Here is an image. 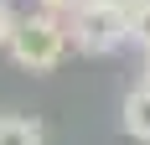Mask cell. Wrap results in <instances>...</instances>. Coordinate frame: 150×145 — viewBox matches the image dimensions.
<instances>
[{"label":"cell","instance_id":"6da1fadb","mask_svg":"<svg viewBox=\"0 0 150 145\" xmlns=\"http://www.w3.org/2000/svg\"><path fill=\"white\" fill-rule=\"evenodd\" d=\"M16 62L26 72H52L62 62V52H67V21L52 11H36V16H21L16 21V36L11 47H5Z\"/></svg>","mask_w":150,"mask_h":145},{"label":"cell","instance_id":"7a4b0ae2","mask_svg":"<svg viewBox=\"0 0 150 145\" xmlns=\"http://www.w3.org/2000/svg\"><path fill=\"white\" fill-rule=\"evenodd\" d=\"M67 42L88 57H104V52H119L129 42V21H124V11H114L104 0H83L67 16Z\"/></svg>","mask_w":150,"mask_h":145},{"label":"cell","instance_id":"3957f363","mask_svg":"<svg viewBox=\"0 0 150 145\" xmlns=\"http://www.w3.org/2000/svg\"><path fill=\"white\" fill-rule=\"evenodd\" d=\"M119 119H124V130L135 135L140 145H150V83H140L135 93H124V109H119Z\"/></svg>","mask_w":150,"mask_h":145},{"label":"cell","instance_id":"277c9868","mask_svg":"<svg viewBox=\"0 0 150 145\" xmlns=\"http://www.w3.org/2000/svg\"><path fill=\"white\" fill-rule=\"evenodd\" d=\"M0 145H42V124L21 114H0Z\"/></svg>","mask_w":150,"mask_h":145},{"label":"cell","instance_id":"5b68a950","mask_svg":"<svg viewBox=\"0 0 150 145\" xmlns=\"http://www.w3.org/2000/svg\"><path fill=\"white\" fill-rule=\"evenodd\" d=\"M124 21H129V42L150 52V0H140V5H135L129 16H124Z\"/></svg>","mask_w":150,"mask_h":145},{"label":"cell","instance_id":"8992f818","mask_svg":"<svg viewBox=\"0 0 150 145\" xmlns=\"http://www.w3.org/2000/svg\"><path fill=\"white\" fill-rule=\"evenodd\" d=\"M16 21H21V16L11 11V0H0V52L11 47V36H16Z\"/></svg>","mask_w":150,"mask_h":145},{"label":"cell","instance_id":"52a82bcc","mask_svg":"<svg viewBox=\"0 0 150 145\" xmlns=\"http://www.w3.org/2000/svg\"><path fill=\"white\" fill-rule=\"evenodd\" d=\"M78 5H83V0H42V11H52V16H62V21H67V16L78 11Z\"/></svg>","mask_w":150,"mask_h":145},{"label":"cell","instance_id":"ba28073f","mask_svg":"<svg viewBox=\"0 0 150 145\" xmlns=\"http://www.w3.org/2000/svg\"><path fill=\"white\" fill-rule=\"evenodd\" d=\"M104 5H114V11H124V16H129V11L140 5V0H104Z\"/></svg>","mask_w":150,"mask_h":145},{"label":"cell","instance_id":"9c48e42d","mask_svg":"<svg viewBox=\"0 0 150 145\" xmlns=\"http://www.w3.org/2000/svg\"><path fill=\"white\" fill-rule=\"evenodd\" d=\"M145 83H150V52H145Z\"/></svg>","mask_w":150,"mask_h":145}]
</instances>
